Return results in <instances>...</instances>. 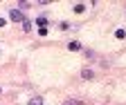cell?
Returning a JSON list of instances; mask_svg holds the SVG:
<instances>
[{
  "mask_svg": "<svg viewBox=\"0 0 126 105\" xmlns=\"http://www.w3.org/2000/svg\"><path fill=\"white\" fill-rule=\"evenodd\" d=\"M9 18L16 20V22H25V20H27V18H25V13H23L20 9H11V11H9Z\"/></svg>",
  "mask_w": 126,
  "mask_h": 105,
  "instance_id": "obj_1",
  "label": "cell"
},
{
  "mask_svg": "<svg viewBox=\"0 0 126 105\" xmlns=\"http://www.w3.org/2000/svg\"><path fill=\"white\" fill-rule=\"evenodd\" d=\"M68 49H70V52H79V49H81V45H79L77 40H72V42L68 45Z\"/></svg>",
  "mask_w": 126,
  "mask_h": 105,
  "instance_id": "obj_2",
  "label": "cell"
},
{
  "mask_svg": "<svg viewBox=\"0 0 126 105\" xmlns=\"http://www.w3.org/2000/svg\"><path fill=\"white\" fill-rule=\"evenodd\" d=\"M36 22H38V27H45V25H47V18H45V16H38Z\"/></svg>",
  "mask_w": 126,
  "mask_h": 105,
  "instance_id": "obj_3",
  "label": "cell"
},
{
  "mask_svg": "<svg viewBox=\"0 0 126 105\" xmlns=\"http://www.w3.org/2000/svg\"><path fill=\"white\" fill-rule=\"evenodd\" d=\"M92 76H94L92 69H83V78H92Z\"/></svg>",
  "mask_w": 126,
  "mask_h": 105,
  "instance_id": "obj_4",
  "label": "cell"
},
{
  "mask_svg": "<svg viewBox=\"0 0 126 105\" xmlns=\"http://www.w3.org/2000/svg\"><path fill=\"white\" fill-rule=\"evenodd\" d=\"M115 36H117V38H126V29H117Z\"/></svg>",
  "mask_w": 126,
  "mask_h": 105,
  "instance_id": "obj_5",
  "label": "cell"
},
{
  "mask_svg": "<svg viewBox=\"0 0 126 105\" xmlns=\"http://www.w3.org/2000/svg\"><path fill=\"white\" fill-rule=\"evenodd\" d=\"M29 105H43V98H38V96H36V98H32Z\"/></svg>",
  "mask_w": 126,
  "mask_h": 105,
  "instance_id": "obj_6",
  "label": "cell"
},
{
  "mask_svg": "<svg viewBox=\"0 0 126 105\" xmlns=\"http://www.w3.org/2000/svg\"><path fill=\"white\" fill-rule=\"evenodd\" d=\"M65 105H81V101H77V98H70V101H65Z\"/></svg>",
  "mask_w": 126,
  "mask_h": 105,
  "instance_id": "obj_7",
  "label": "cell"
},
{
  "mask_svg": "<svg viewBox=\"0 0 126 105\" xmlns=\"http://www.w3.org/2000/svg\"><path fill=\"white\" fill-rule=\"evenodd\" d=\"M74 13H83V5H74Z\"/></svg>",
  "mask_w": 126,
  "mask_h": 105,
  "instance_id": "obj_8",
  "label": "cell"
},
{
  "mask_svg": "<svg viewBox=\"0 0 126 105\" xmlns=\"http://www.w3.org/2000/svg\"><path fill=\"white\" fill-rule=\"evenodd\" d=\"M38 36H47V27H38Z\"/></svg>",
  "mask_w": 126,
  "mask_h": 105,
  "instance_id": "obj_9",
  "label": "cell"
},
{
  "mask_svg": "<svg viewBox=\"0 0 126 105\" xmlns=\"http://www.w3.org/2000/svg\"><path fill=\"white\" fill-rule=\"evenodd\" d=\"M23 27H25V32H32V22H29V20H25Z\"/></svg>",
  "mask_w": 126,
  "mask_h": 105,
  "instance_id": "obj_10",
  "label": "cell"
},
{
  "mask_svg": "<svg viewBox=\"0 0 126 105\" xmlns=\"http://www.w3.org/2000/svg\"><path fill=\"white\" fill-rule=\"evenodd\" d=\"M5 25H7V20H5V18H0V27H5Z\"/></svg>",
  "mask_w": 126,
  "mask_h": 105,
  "instance_id": "obj_11",
  "label": "cell"
},
{
  "mask_svg": "<svg viewBox=\"0 0 126 105\" xmlns=\"http://www.w3.org/2000/svg\"><path fill=\"white\" fill-rule=\"evenodd\" d=\"M0 92H2V89H0Z\"/></svg>",
  "mask_w": 126,
  "mask_h": 105,
  "instance_id": "obj_12",
  "label": "cell"
}]
</instances>
